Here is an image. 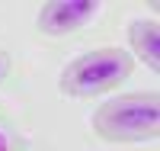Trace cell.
Segmentation results:
<instances>
[{
  "mask_svg": "<svg viewBox=\"0 0 160 151\" xmlns=\"http://www.w3.org/2000/svg\"><path fill=\"white\" fill-rule=\"evenodd\" d=\"M99 142L109 145H144L160 138V93L135 90L96 106L90 119Z\"/></svg>",
  "mask_w": 160,
  "mask_h": 151,
  "instance_id": "6da1fadb",
  "label": "cell"
},
{
  "mask_svg": "<svg viewBox=\"0 0 160 151\" xmlns=\"http://www.w3.org/2000/svg\"><path fill=\"white\" fill-rule=\"evenodd\" d=\"M135 74V58L122 45H102L64 64L58 90L71 100H96L125 84Z\"/></svg>",
  "mask_w": 160,
  "mask_h": 151,
  "instance_id": "7a4b0ae2",
  "label": "cell"
},
{
  "mask_svg": "<svg viewBox=\"0 0 160 151\" xmlns=\"http://www.w3.org/2000/svg\"><path fill=\"white\" fill-rule=\"evenodd\" d=\"M99 13H102V3H96V0H48L38 7L35 29L48 39H64L90 26Z\"/></svg>",
  "mask_w": 160,
  "mask_h": 151,
  "instance_id": "3957f363",
  "label": "cell"
},
{
  "mask_svg": "<svg viewBox=\"0 0 160 151\" xmlns=\"http://www.w3.org/2000/svg\"><path fill=\"white\" fill-rule=\"evenodd\" d=\"M128 48H131L128 51L131 58L144 61L157 74L160 71V26H157V19H148V16L131 19L128 23Z\"/></svg>",
  "mask_w": 160,
  "mask_h": 151,
  "instance_id": "277c9868",
  "label": "cell"
},
{
  "mask_svg": "<svg viewBox=\"0 0 160 151\" xmlns=\"http://www.w3.org/2000/svg\"><path fill=\"white\" fill-rule=\"evenodd\" d=\"M0 151H19V138L3 116H0Z\"/></svg>",
  "mask_w": 160,
  "mask_h": 151,
  "instance_id": "5b68a950",
  "label": "cell"
},
{
  "mask_svg": "<svg viewBox=\"0 0 160 151\" xmlns=\"http://www.w3.org/2000/svg\"><path fill=\"white\" fill-rule=\"evenodd\" d=\"M13 74V55L7 51V48H0V84Z\"/></svg>",
  "mask_w": 160,
  "mask_h": 151,
  "instance_id": "8992f818",
  "label": "cell"
}]
</instances>
